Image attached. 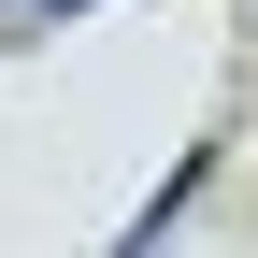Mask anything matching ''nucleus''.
I'll list each match as a JSON object with an SVG mask.
<instances>
[{
    "label": "nucleus",
    "instance_id": "obj_1",
    "mask_svg": "<svg viewBox=\"0 0 258 258\" xmlns=\"http://www.w3.org/2000/svg\"><path fill=\"white\" fill-rule=\"evenodd\" d=\"M29 15H57V0H29Z\"/></svg>",
    "mask_w": 258,
    "mask_h": 258
}]
</instances>
